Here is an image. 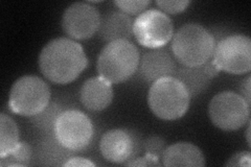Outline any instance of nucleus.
I'll use <instances>...</instances> for the list:
<instances>
[{
	"label": "nucleus",
	"mask_w": 251,
	"mask_h": 167,
	"mask_svg": "<svg viewBox=\"0 0 251 167\" xmlns=\"http://www.w3.org/2000/svg\"><path fill=\"white\" fill-rule=\"evenodd\" d=\"M133 35L146 48H162L174 36V25L166 13L157 9L146 10L133 22Z\"/></svg>",
	"instance_id": "obj_8"
},
{
	"label": "nucleus",
	"mask_w": 251,
	"mask_h": 167,
	"mask_svg": "<svg viewBox=\"0 0 251 167\" xmlns=\"http://www.w3.org/2000/svg\"><path fill=\"white\" fill-rule=\"evenodd\" d=\"M37 160L43 165H64L74 152L61 145L53 136H47L41 140L37 147Z\"/></svg>",
	"instance_id": "obj_17"
},
{
	"label": "nucleus",
	"mask_w": 251,
	"mask_h": 167,
	"mask_svg": "<svg viewBox=\"0 0 251 167\" xmlns=\"http://www.w3.org/2000/svg\"><path fill=\"white\" fill-rule=\"evenodd\" d=\"M83 106L92 112H100L111 105L113 99L112 84L101 76H94L86 81L80 91Z\"/></svg>",
	"instance_id": "obj_14"
},
{
	"label": "nucleus",
	"mask_w": 251,
	"mask_h": 167,
	"mask_svg": "<svg viewBox=\"0 0 251 167\" xmlns=\"http://www.w3.org/2000/svg\"><path fill=\"white\" fill-rule=\"evenodd\" d=\"M50 102V87L41 77L25 75L16 81L10 91L9 107L13 113L31 117Z\"/></svg>",
	"instance_id": "obj_5"
},
{
	"label": "nucleus",
	"mask_w": 251,
	"mask_h": 167,
	"mask_svg": "<svg viewBox=\"0 0 251 167\" xmlns=\"http://www.w3.org/2000/svg\"><path fill=\"white\" fill-rule=\"evenodd\" d=\"M140 147L138 135L132 130H110L103 135L100 142L101 156L108 162L115 164H125L136 158Z\"/></svg>",
	"instance_id": "obj_11"
},
{
	"label": "nucleus",
	"mask_w": 251,
	"mask_h": 167,
	"mask_svg": "<svg viewBox=\"0 0 251 167\" xmlns=\"http://www.w3.org/2000/svg\"><path fill=\"white\" fill-rule=\"evenodd\" d=\"M126 166H160L159 159L156 158L152 155L146 154L145 157L141 158H134L132 160L125 163Z\"/></svg>",
	"instance_id": "obj_24"
},
{
	"label": "nucleus",
	"mask_w": 251,
	"mask_h": 167,
	"mask_svg": "<svg viewBox=\"0 0 251 167\" xmlns=\"http://www.w3.org/2000/svg\"><path fill=\"white\" fill-rule=\"evenodd\" d=\"M143 147L145 149L146 154L152 155L156 158L161 159L164 150L167 148V144H166V141H164L161 137L152 136V137H149L143 143Z\"/></svg>",
	"instance_id": "obj_22"
},
{
	"label": "nucleus",
	"mask_w": 251,
	"mask_h": 167,
	"mask_svg": "<svg viewBox=\"0 0 251 167\" xmlns=\"http://www.w3.org/2000/svg\"><path fill=\"white\" fill-rule=\"evenodd\" d=\"M211 61L220 71L244 74L251 70V40L245 35L227 36L216 42Z\"/></svg>",
	"instance_id": "obj_7"
},
{
	"label": "nucleus",
	"mask_w": 251,
	"mask_h": 167,
	"mask_svg": "<svg viewBox=\"0 0 251 167\" xmlns=\"http://www.w3.org/2000/svg\"><path fill=\"white\" fill-rule=\"evenodd\" d=\"M140 61L137 47L126 40L107 43L100 51L97 69L99 75L111 84H120L136 72Z\"/></svg>",
	"instance_id": "obj_4"
},
{
	"label": "nucleus",
	"mask_w": 251,
	"mask_h": 167,
	"mask_svg": "<svg viewBox=\"0 0 251 167\" xmlns=\"http://www.w3.org/2000/svg\"><path fill=\"white\" fill-rule=\"evenodd\" d=\"M63 111H65L60 102L50 101L40 113L29 117V121L36 128L46 133L53 132L54 125Z\"/></svg>",
	"instance_id": "obj_19"
},
{
	"label": "nucleus",
	"mask_w": 251,
	"mask_h": 167,
	"mask_svg": "<svg viewBox=\"0 0 251 167\" xmlns=\"http://www.w3.org/2000/svg\"><path fill=\"white\" fill-rule=\"evenodd\" d=\"M161 160L168 167H203L206 164L202 150L190 142H178L167 146Z\"/></svg>",
	"instance_id": "obj_16"
},
{
	"label": "nucleus",
	"mask_w": 251,
	"mask_h": 167,
	"mask_svg": "<svg viewBox=\"0 0 251 167\" xmlns=\"http://www.w3.org/2000/svg\"><path fill=\"white\" fill-rule=\"evenodd\" d=\"M190 1L188 0H158L156 1V4L160 7V11L171 15H175V14H179L183 11H185L187 9V6L190 5Z\"/></svg>",
	"instance_id": "obj_23"
},
{
	"label": "nucleus",
	"mask_w": 251,
	"mask_h": 167,
	"mask_svg": "<svg viewBox=\"0 0 251 167\" xmlns=\"http://www.w3.org/2000/svg\"><path fill=\"white\" fill-rule=\"evenodd\" d=\"M63 166H81V167H85V166H96V163H93L92 161H90L89 159L86 158H81V157H72L69 159L67 162H65V164Z\"/></svg>",
	"instance_id": "obj_26"
},
{
	"label": "nucleus",
	"mask_w": 251,
	"mask_h": 167,
	"mask_svg": "<svg viewBox=\"0 0 251 167\" xmlns=\"http://www.w3.org/2000/svg\"><path fill=\"white\" fill-rule=\"evenodd\" d=\"M19 144V129L14 119L0 114V156L7 154Z\"/></svg>",
	"instance_id": "obj_18"
},
{
	"label": "nucleus",
	"mask_w": 251,
	"mask_h": 167,
	"mask_svg": "<svg viewBox=\"0 0 251 167\" xmlns=\"http://www.w3.org/2000/svg\"><path fill=\"white\" fill-rule=\"evenodd\" d=\"M99 37L104 42L110 43L119 40H130L133 35V20L123 12H110L100 18Z\"/></svg>",
	"instance_id": "obj_15"
},
{
	"label": "nucleus",
	"mask_w": 251,
	"mask_h": 167,
	"mask_svg": "<svg viewBox=\"0 0 251 167\" xmlns=\"http://www.w3.org/2000/svg\"><path fill=\"white\" fill-rule=\"evenodd\" d=\"M176 62L168 49H151L143 54L138 65L140 77L146 83H154L157 79L173 76L176 73Z\"/></svg>",
	"instance_id": "obj_12"
},
{
	"label": "nucleus",
	"mask_w": 251,
	"mask_h": 167,
	"mask_svg": "<svg viewBox=\"0 0 251 167\" xmlns=\"http://www.w3.org/2000/svg\"><path fill=\"white\" fill-rule=\"evenodd\" d=\"M88 65L87 55L73 39L57 38L47 43L39 55V68L50 82L66 85L76 79Z\"/></svg>",
	"instance_id": "obj_1"
},
{
	"label": "nucleus",
	"mask_w": 251,
	"mask_h": 167,
	"mask_svg": "<svg viewBox=\"0 0 251 167\" xmlns=\"http://www.w3.org/2000/svg\"><path fill=\"white\" fill-rule=\"evenodd\" d=\"M53 135L65 148L80 152L90 144L93 125L89 117L81 111L65 110L58 118Z\"/></svg>",
	"instance_id": "obj_9"
},
{
	"label": "nucleus",
	"mask_w": 251,
	"mask_h": 167,
	"mask_svg": "<svg viewBox=\"0 0 251 167\" xmlns=\"http://www.w3.org/2000/svg\"><path fill=\"white\" fill-rule=\"evenodd\" d=\"M100 18L97 7L87 2H75L65 10L61 24L70 39L87 40L99 31Z\"/></svg>",
	"instance_id": "obj_10"
},
{
	"label": "nucleus",
	"mask_w": 251,
	"mask_h": 167,
	"mask_svg": "<svg viewBox=\"0 0 251 167\" xmlns=\"http://www.w3.org/2000/svg\"><path fill=\"white\" fill-rule=\"evenodd\" d=\"M149 0H116L114 4L127 15H139L150 5Z\"/></svg>",
	"instance_id": "obj_21"
},
{
	"label": "nucleus",
	"mask_w": 251,
	"mask_h": 167,
	"mask_svg": "<svg viewBox=\"0 0 251 167\" xmlns=\"http://www.w3.org/2000/svg\"><path fill=\"white\" fill-rule=\"evenodd\" d=\"M246 138H247L248 146L250 147V120H248V128H247V132H246Z\"/></svg>",
	"instance_id": "obj_28"
},
{
	"label": "nucleus",
	"mask_w": 251,
	"mask_h": 167,
	"mask_svg": "<svg viewBox=\"0 0 251 167\" xmlns=\"http://www.w3.org/2000/svg\"><path fill=\"white\" fill-rule=\"evenodd\" d=\"M33 148L27 142H19V144L11 152L0 156V166H28L30 164Z\"/></svg>",
	"instance_id": "obj_20"
},
{
	"label": "nucleus",
	"mask_w": 251,
	"mask_h": 167,
	"mask_svg": "<svg viewBox=\"0 0 251 167\" xmlns=\"http://www.w3.org/2000/svg\"><path fill=\"white\" fill-rule=\"evenodd\" d=\"M208 116L217 128L227 132L237 131L248 122L250 106L239 93L224 91L210 100Z\"/></svg>",
	"instance_id": "obj_6"
},
{
	"label": "nucleus",
	"mask_w": 251,
	"mask_h": 167,
	"mask_svg": "<svg viewBox=\"0 0 251 167\" xmlns=\"http://www.w3.org/2000/svg\"><path fill=\"white\" fill-rule=\"evenodd\" d=\"M216 41L214 35L198 23H187L172 38V52L185 67H198L213 57Z\"/></svg>",
	"instance_id": "obj_2"
},
{
	"label": "nucleus",
	"mask_w": 251,
	"mask_h": 167,
	"mask_svg": "<svg viewBox=\"0 0 251 167\" xmlns=\"http://www.w3.org/2000/svg\"><path fill=\"white\" fill-rule=\"evenodd\" d=\"M219 72L220 70L210 59L202 66L180 67L176 70L175 77L185 86L191 98H195L206 91L213 78L216 77Z\"/></svg>",
	"instance_id": "obj_13"
},
{
	"label": "nucleus",
	"mask_w": 251,
	"mask_h": 167,
	"mask_svg": "<svg viewBox=\"0 0 251 167\" xmlns=\"http://www.w3.org/2000/svg\"><path fill=\"white\" fill-rule=\"evenodd\" d=\"M250 83H251V77L247 76L245 81H243L240 87V91L243 97L247 101L248 105H251V97H250V93H251V89H250Z\"/></svg>",
	"instance_id": "obj_27"
},
{
	"label": "nucleus",
	"mask_w": 251,
	"mask_h": 167,
	"mask_svg": "<svg viewBox=\"0 0 251 167\" xmlns=\"http://www.w3.org/2000/svg\"><path fill=\"white\" fill-rule=\"evenodd\" d=\"M191 99L185 86L175 76L157 79L148 93L149 108L162 120H177L183 117Z\"/></svg>",
	"instance_id": "obj_3"
},
{
	"label": "nucleus",
	"mask_w": 251,
	"mask_h": 167,
	"mask_svg": "<svg viewBox=\"0 0 251 167\" xmlns=\"http://www.w3.org/2000/svg\"><path fill=\"white\" fill-rule=\"evenodd\" d=\"M251 164V156L249 152H242L233 155L227 163L226 166H246L249 167Z\"/></svg>",
	"instance_id": "obj_25"
}]
</instances>
